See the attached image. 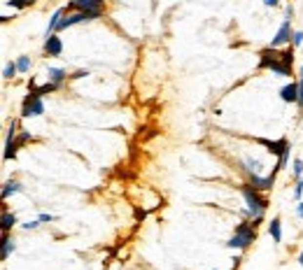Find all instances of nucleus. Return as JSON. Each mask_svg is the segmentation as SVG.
<instances>
[{
  "mask_svg": "<svg viewBox=\"0 0 303 270\" xmlns=\"http://www.w3.org/2000/svg\"><path fill=\"white\" fill-rule=\"evenodd\" d=\"M242 191V198H245V203H247V210H250V217H254V221H259L263 217V212H266V200H263L257 191L259 189L250 187V184H245L241 189Z\"/></svg>",
  "mask_w": 303,
  "mask_h": 270,
  "instance_id": "obj_1",
  "label": "nucleus"
},
{
  "mask_svg": "<svg viewBox=\"0 0 303 270\" xmlns=\"http://www.w3.org/2000/svg\"><path fill=\"white\" fill-rule=\"evenodd\" d=\"M262 68H268V70H273V73L283 75V77H292V68L289 65H284L283 58H280V54H275V49H263L262 54Z\"/></svg>",
  "mask_w": 303,
  "mask_h": 270,
  "instance_id": "obj_2",
  "label": "nucleus"
},
{
  "mask_svg": "<svg viewBox=\"0 0 303 270\" xmlns=\"http://www.w3.org/2000/svg\"><path fill=\"white\" fill-rule=\"evenodd\" d=\"M252 240H254V226H252V224H241V226L236 229V235H233L226 245L233 247V250H247Z\"/></svg>",
  "mask_w": 303,
  "mask_h": 270,
  "instance_id": "obj_3",
  "label": "nucleus"
},
{
  "mask_svg": "<svg viewBox=\"0 0 303 270\" xmlns=\"http://www.w3.org/2000/svg\"><path fill=\"white\" fill-rule=\"evenodd\" d=\"M44 112V103H42V96L38 91H31V94L23 98V107H21V116H40Z\"/></svg>",
  "mask_w": 303,
  "mask_h": 270,
  "instance_id": "obj_4",
  "label": "nucleus"
},
{
  "mask_svg": "<svg viewBox=\"0 0 303 270\" xmlns=\"http://www.w3.org/2000/svg\"><path fill=\"white\" fill-rule=\"evenodd\" d=\"M292 23H289V19H284L283 23H280V28H278V33H275V38H273L271 47L275 49V47H283V44H289L292 42Z\"/></svg>",
  "mask_w": 303,
  "mask_h": 270,
  "instance_id": "obj_5",
  "label": "nucleus"
},
{
  "mask_svg": "<svg viewBox=\"0 0 303 270\" xmlns=\"http://www.w3.org/2000/svg\"><path fill=\"white\" fill-rule=\"evenodd\" d=\"M68 10H103V0H70L68 2Z\"/></svg>",
  "mask_w": 303,
  "mask_h": 270,
  "instance_id": "obj_6",
  "label": "nucleus"
},
{
  "mask_svg": "<svg viewBox=\"0 0 303 270\" xmlns=\"http://www.w3.org/2000/svg\"><path fill=\"white\" fill-rule=\"evenodd\" d=\"M44 52H47V56H61V52H63L61 38L49 35V38H47V42H44Z\"/></svg>",
  "mask_w": 303,
  "mask_h": 270,
  "instance_id": "obj_7",
  "label": "nucleus"
},
{
  "mask_svg": "<svg viewBox=\"0 0 303 270\" xmlns=\"http://www.w3.org/2000/svg\"><path fill=\"white\" fill-rule=\"evenodd\" d=\"M280 98H283L284 103H299V84L296 82L287 84L283 91H280Z\"/></svg>",
  "mask_w": 303,
  "mask_h": 270,
  "instance_id": "obj_8",
  "label": "nucleus"
},
{
  "mask_svg": "<svg viewBox=\"0 0 303 270\" xmlns=\"http://www.w3.org/2000/svg\"><path fill=\"white\" fill-rule=\"evenodd\" d=\"M250 179L252 184H254V189H259V191H266V189L273 187V179H275V175H268V177H259L257 173H250Z\"/></svg>",
  "mask_w": 303,
  "mask_h": 270,
  "instance_id": "obj_9",
  "label": "nucleus"
},
{
  "mask_svg": "<svg viewBox=\"0 0 303 270\" xmlns=\"http://www.w3.org/2000/svg\"><path fill=\"white\" fill-rule=\"evenodd\" d=\"M259 142H262L263 147H268V152H271V154H278V156H280L284 149L289 147L287 140H278V142H271V140H259Z\"/></svg>",
  "mask_w": 303,
  "mask_h": 270,
  "instance_id": "obj_10",
  "label": "nucleus"
},
{
  "mask_svg": "<svg viewBox=\"0 0 303 270\" xmlns=\"http://www.w3.org/2000/svg\"><path fill=\"white\" fill-rule=\"evenodd\" d=\"M61 19H63V10H56L52 14V19H49V26H47V38L54 35V31H59V23H61Z\"/></svg>",
  "mask_w": 303,
  "mask_h": 270,
  "instance_id": "obj_11",
  "label": "nucleus"
},
{
  "mask_svg": "<svg viewBox=\"0 0 303 270\" xmlns=\"http://www.w3.org/2000/svg\"><path fill=\"white\" fill-rule=\"evenodd\" d=\"M47 77H49V82H56L61 84L65 77H68V73L63 70V68H49V73H47Z\"/></svg>",
  "mask_w": 303,
  "mask_h": 270,
  "instance_id": "obj_12",
  "label": "nucleus"
},
{
  "mask_svg": "<svg viewBox=\"0 0 303 270\" xmlns=\"http://www.w3.org/2000/svg\"><path fill=\"white\" fill-rule=\"evenodd\" d=\"M12 251H14V240L5 233V235H2V254H0V256H2V259H10Z\"/></svg>",
  "mask_w": 303,
  "mask_h": 270,
  "instance_id": "obj_13",
  "label": "nucleus"
},
{
  "mask_svg": "<svg viewBox=\"0 0 303 270\" xmlns=\"http://www.w3.org/2000/svg\"><path fill=\"white\" fill-rule=\"evenodd\" d=\"M268 231H271V235H273V240H275V242H280V240H283V226H280V219H278V217L271 221Z\"/></svg>",
  "mask_w": 303,
  "mask_h": 270,
  "instance_id": "obj_14",
  "label": "nucleus"
},
{
  "mask_svg": "<svg viewBox=\"0 0 303 270\" xmlns=\"http://www.w3.org/2000/svg\"><path fill=\"white\" fill-rule=\"evenodd\" d=\"M14 224H17V217L10 214V212H2V233H7Z\"/></svg>",
  "mask_w": 303,
  "mask_h": 270,
  "instance_id": "obj_15",
  "label": "nucleus"
},
{
  "mask_svg": "<svg viewBox=\"0 0 303 270\" xmlns=\"http://www.w3.org/2000/svg\"><path fill=\"white\" fill-rule=\"evenodd\" d=\"M19 189H21V184H19V182H7V184H5V189H2V198L7 200V198H10L12 193H17Z\"/></svg>",
  "mask_w": 303,
  "mask_h": 270,
  "instance_id": "obj_16",
  "label": "nucleus"
},
{
  "mask_svg": "<svg viewBox=\"0 0 303 270\" xmlns=\"http://www.w3.org/2000/svg\"><path fill=\"white\" fill-rule=\"evenodd\" d=\"M17 68H19V73H28V68H31V58H28V56H21L19 61H17Z\"/></svg>",
  "mask_w": 303,
  "mask_h": 270,
  "instance_id": "obj_17",
  "label": "nucleus"
},
{
  "mask_svg": "<svg viewBox=\"0 0 303 270\" xmlns=\"http://www.w3.org/2000/svg\"><path fill=\"white\" fill-rule=\"evenodd\" d=\"M280 58H283V63H284V65H289V68H292V63H294V56H292V47H289L287 52H283V54H280Z\"/></svg>",
  "mask_w": 303,
  "mask_h": 270,
  "instance_id": "obj_18",
  "label": "nucleus"
},
{
  "mask_svg": "<svg viewBox=\"0 0 303 270\" xmlns=\"http://www.w3.org/2000/svg\"><path fill=\"white\" fill-rule=\"evenodd\" d=\"M17 73H19L17 63H7V65H5V77H14Z\"/></svg>",
  "mask_w": 303,
  "mask_h": 270,
  "instance_id": "obj_19",
  "label": "nucleus"
},
{
  "mask_svg": "<svg viewBox=\"0 0 303 270\" xmlns=\"http://www.w3.org/2000/svg\"><path fill=\"white\" fill-rule=\"evenodd\" d=\"M12 7H26V5H33L35 0H7Z\"/></svg>",
  "mask_w": 303,
  "mask_h": 270,
  "instance_id": "obj_20",
  "label": "nucleus"
},
{
  "mask_svg": "<svg viewBox=\"0 0 303 270\" xmlns=\"http://www.w3.org/2000/svg\"><path fill=\"white\" fill-rule=\"evenodd\" d=\"M301 175H303V161L296 158V161H294V177H301Z\"/></svg>",
  "mask_w": 303,
  "mask_h": 270,
  "instance_id": "obj_21",
  "label": "nucleus"
},
{
  "mask_svg": "<svg viewBox=\"0 0 303 270\" xmlns=\"http://www.w3.org/2000/svg\"><path fill=\"white\" fill-rule=\"evenodd\" d=\"M303 44V31L299 33H294V47H301Z\"/></svg>",
  "mask_w": 303,
  "mask_h": 270,
  "instance_id": "obj_22",
  "label": "nucleus"
},
{
  "mask_svg": "<svg viewBox=\"0 0 303 270\" xmlns=\"http://www.w3.org/2000/svg\"><path fill=\"white\" fill-rule=\"evenodd\" d=\"M38 224H40V219H38V221H28V224H23V229H26V231L38 229Z\"/></svg>",
  "mask_w": 303,
  "mask_h": 270,
  "instance_id": "obj_23",
  "label": "nucleus"
},
{
  "mask_svg": "<svg viewBox=\"0 0 303 270\" xmlns=\"http://www.w3.org/2000/svg\"><path fill=\"white\" fill-rule=\"evenodd\" d=\"M296 105H299V107H303V84L301 82H299V103H296Z\"/></svg>",
  "mask_w": 303,
  "mask_h": 270,
  "instance_id": "obj_24",
  "label": "nucleus"
},
{
  "mask_svg": "<svg viewBox=\"0 0 303 270\" xmlns=\"http://www.w3.org/2000/svg\"><path fill=\"white\" fill-rule=\"evenodd\" d=\"M278 2H280V0H263V5H266V7H275Z\"/></svg>",
  "mask_w": 303,
  "mask_h": 270,
  "instance_id": "obj_25",
  "label": "nucleus"
},
{
  "mask_svg": "<svg viewBox=\"0 0 303 270\" xmlns=\"http://www.w3.org/2000/svg\"><path fill=\"white\" fill-rule=\"evenodd\" d=\"M86 75H89L86 70H77V73H75L73 77H75V79H80V77H86Z\"/></svg>",
  "mask_w": 303,
  "mask_h": 270,
  "instance_id": "obj_26",
  "label": "nucleus"
},
{
  "mask_svg": "<svg viewBox=\"0 0 303 270\" xmlns=\"http://www.w3.org/2000/svg\"><path fill=\"white\" fill-rule=\"evenodd\" d=\"M52 214H40V221H52Z\"/></svg>",
  "mask_w": 303,
  "mask_h": 270,
  "instance_id": "obj_27",
  "label": "nucleus"
},
{
  "mask_svg": "<svg viewBox=\"0 0 303 270\" xmlns=\"http://www.w3.org/2000/svg\"><path fill=\"white\" fill-rule=\"evenodd\" d=\"M296 214H299V217H303V203H299V208H296Z\"/></svg>",
  "mask_w": 303,
  "mask_h": 270,
  "instance_id": "obj_28",
  "label": "nucleus"
},
{
  "mask_svg": "<svg viewBox=\"0 0 303 270\" xmlns=\"http://www.w3.org/2000/svg\"><path fill=\"white\" fill-rule=\"evenodd\" d=\"M299 263H301V268H303V251L299 254Z\"/></svg>",
  "mask_w": 303,
  "mask_h": 270,
  "instance_id": "obj_29",
  "label": "nucleus"
},
{
  "mask_svg": "<svg viewBox=\"0 0 303 270\" xmlns=\"http://www.w3.org/2000/svg\"><path fill=\"white\" fill-rule=\"evenodd\" d=\"M301 84H303V68H301Z\"/></svg>",
  "mask_w": 303,
  "mask_h": 270,
  "instance_id": "obj_30",
  "label": "nucleus"
}]
</instances>
